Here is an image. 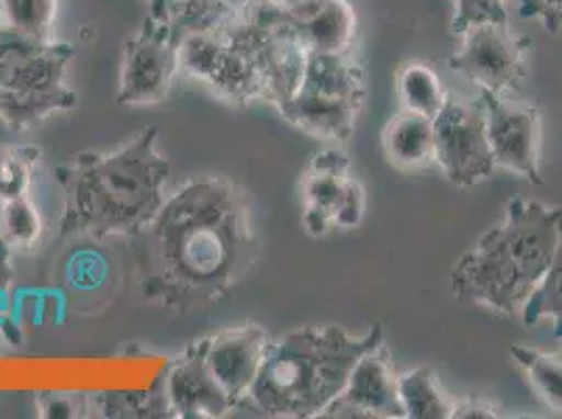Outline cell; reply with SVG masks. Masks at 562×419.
<instances>
[{"instance_id": "obj_1", "label": "cell", "mask_w": 562, "mask_h": 419, "mask_svg": "<svg viewBox=\"0 0 562 419\" xmlns=\"http://www.w3.org/2000/svg\"><path fill=\"white\" fill-rule=\"evenodd\" d=\"M131 241L143 301L177 313L223 301L260 258L250 193L223 174L177 186Z\"/></svg>"}, {"instance_id": "obj_17", "label": "cell", "mask_w": 562, "mask_h": 419, "mask_svg": "<svg viewBox=\"0 0 562 419\" xmlns=\"http://www.w3.org/2000/svg\"><path fill=\"white\" fill-rule=\"evenodd\" d=\"M398 398L407 419H451L453 400L430 367L398 375Z\"/></svg>"}, {"instance_id": "obj_13", "label": "cell", "mask_w": 562, "mask_h": 419, "mask_svg": "<svg viewBox=\"0 0 562 419\" xmlns=\"http://www.w3.org/2000/svg\"><path fill=\"white\" fill-rule=\"evenodd\" d=\"M271 336L257 324L225 327L191 344L212 382L239 411L257 380Z\"/></svg>"}, {"instance_id": "obj_8", "label": "cell", "mask_w": 562, "mask_h": 419, "mask_svg": "<svg viewBox=\"0 0 562 419\" xmlns=\"http://www.w3.org/2000/svg\"><path fill=\"white\" fill-rule=\"evenodd\" d=\"M206 25V20L186 4L170 7L166 18L147 15L124 47L117 103L154 105L165 101L181 71V48L191 34Z\"/></svg>"}, {"instance_id": "obj_22", "label": "cell", "mask_w": 562, "mask_h": 419, "mask_svg": "<svg viewBox=\"0 0 562 419\" xmlns=\"http://www.w3.org/2000/svg\"><path fill=\"white\" fill-rule=\"evenodd\" d=\"M45 234V220L30 195L0 204V239L11 252H30Z\"/></svg>"}, {"instance_id": "obj_10", "label": "cell", "mask_w": 562, "mask_h": 419, "mask_svg": "<svg viewBox=\"0 0 562 419\" xmlns=\"http://www.w3.org/2000/svg\"><path fill=\"white\" fill-rule=\"evenodd\" d=\"M435 124V163L447 181L458 189H470L492 179L495 172L487 139L485 105L479 99L460 101L449 94Z\"/></svg>"}, {"instance_id": "obj_3", "label": "cell", "mask_w": 562, "mask_h": 419, "mask_svg": "<svg viewBox=\"0 0 562 419\" xmlns=\"http://www.w3.org/2000/svg\"><path fill=\"white\" fill-rule=\"evenodd\" d=\"M382 342L380 324L361 336L338 326H303L271 338L239 411L273 419L322 418L349 384L357 361Z\"/></svg>"}, {"instance_id": "obj_12", "label": "cell", "mask_w": 562, "mask_h": 419, "mask_svg": "<svg viewBox=\"0 0 562 419\" xmlns=\"http://www.w3.org/2000/svg\"><path fill=\"white\" fill-rule=\"evenodd\" d=\"M481 101L485 105L495 168L515 172L533 185H543L539 170L541 114L538 107L490 91H481Z\"/></svg>"}, {"instance_id": "obj_27", "label": "cell", "mask_w": 562, "mask_h": 419, "mask_svg": "<svg viewBox=\"0 0 562 419\" xmlns=\"http://www.w3.org/2000/svg\"><path fill=\"white\" fill-rule=\"evenodd\" d=\"M38 409L45 418H82L93 411V405L91 396L43 395Z\"/></svg>"}, {"instance_id": "obj_15", "label": "cell", "mask_w": 562, "mask_h": 419, "mask_svg": "<svg viewBox=\"0 0 562 419\" xmlns=\"http://www.w3.org/2000/svg\"><path fill=\"white\" fill-rule=\"evenodd\" d=\"M308 55H345L357 48V15L349 0H281Z\"/></svg>"}, {"instance_id": "obj_28", "label": "cell", "mask_w": 562, "mask_h": 419, "mask_svg": "<svg viewBox=\"0 0 562 419\" xmlns=\"http://www.w3.org/2000/svg\"><path fill=\"white\" fill-rule=\"evenodd\" d=\"M502 418V414L497 411V407L485 400L483 396H467L460 400H453V414L451 419H497Z\"/></svg>"}, {"instance_id": "obj_11", "label": "cell", "mask_w": 562, "mask_h": 419, "mask_svg": "<svg viewBox=\"0 0 562 419\" xmlns=\"http://www.w3.org/2000/svg\"><path fill=\"white\" fill-rule=\"evenodd\" d=\"M460 36L462 45L449 59L451 70L474 82L481 91L504 97L520 91L531 48L527 36L516 34L510 22L470 25Z\"/></svg>"}, {"instance_id": "obj_25", "label": "cell", "mask_w": 562, "mask_h": 419, "mask_svg": "<svg viewBox=\"0 0 562 419\" xmlns=\"http://www.w3.org/2000/svg\"><path fill=\"white\" fill-rule=\"evenodd\" d=\"M508 0H456V15L451 20L453 34L467 32L470 25L487 22H510Z\"/></svg>"}, {"instance_id": "obj_7", "label": "cell", "mask_w": 562, "mask_h": 419, "mask_svg": "<svg viewBox=\"0 0 562 419\" xmlns=\"http://www.w3.org/2000/svg\"><path fill=\"white\" fill-rule=\"evenodd\" d=\"M366 91L357 48L345 55H308L299 91L278 112L311 137L345 143L355 133Z\"/></svg>"}, {"instance_id": "obj_14", "label": "cell", "mask_w": 562, "mask_h": 419, "mask_svg": "<svg viewBox=\"0 0 562 419\" xmlns=\"http://www.w3.org/2000/svg\"><path fill=\"white\" fill-rule=\"evenodd\" d=\"M322 418L405 419L398 398V373L386 342L357 361L349 384Z\"/></svg>"}, {"instance_id": "obj_24", "label": "cell", "mask_w": 562, "mask_h": 419, "mask_svg": "<svg viewBox=\"0 0 562 419\" xmlns=\"http://www.w3.org/2000/svg\"><path fill=\"white\" fill-rule=\"evenodd\" d=\"M11 250L0 239V349L18 344V329L13 326V285L15 269L11 264Z\"/></svg>"}, {"instance_id": "obj_9", "label": "cell", "mask_w": 562, "mask_h": 419, "mask_svg": "<svg viewBox=\"0 0 562 419\" xmlns=\"http://www.w3.org/2000/svg\"><path fill=\"white\" fill-rule=\"evenodd\" d=\"M305 202V234L322 239L331 227L357 229L366 216V189L351 172V158L342 149L317 151L301 181Z\"/></svg>"}, {"instance_id": "obj_6", "label": "cell", "mask_w": 562, "mask_h": 419, "mask_svg": "<svg viewBox=\"0 0 562 419\" xmlns=\"http://www.w3.org/2000/svg\"><path fill=\"white\" fill-rule=\"evenodd\" d=\"M218 30L257 76L265 103L280 110L294 97L305 78L308 53L281 0H235Z\"/></svg>"}, {"instance_id": "obj_29", "label": "cell", "mask_w": 562, "mask_h": 419, "mask_svg": "<svg viewBox=\"0 0 562 419\" xmlns=\"http://www.w3.org/2000/svg\"><path fill=\"white\" fill-rule=\"evenodd\" d=\"M147 4V15L151 18H166L170 9V0H143Z\"/></svg>"}, {"instance_id": "obj_23", "label": "cell", "mask_w": 562, "mask_h": 419, "mask_svg": "<svg viewBox=\"0 0 562 419\" xmlns=\"http://www.w3.org/2000/svg\"><path fill=\"white\" fill-rule=\"evenodd\" d=\"M43 149L36 145H2L0 147V204L30 195Z\"/></svg>"}, {"instance_id": "obj_5", "label": "cell", "mask_w": 562, "mask_h": 419, "mask_svg": "<svg viewBox=\"0 0 562 419\" xmlns=\"http://www.w3.org/2000/svg\"><path fill=\"white\" fill-rule=\"evenodd\" d=\"M74 55L66 41H32L0 27V122L9 131L25 133L76 107L68 84Z\"/></svg>"}, {"instance_id": "obj_19", "label": "cell", "mask_w": 562, "mask_h": 419, "mask_svg": "<svg viewBox=\"0 0 562 419\" xmlns=\"http://www.w3.org/2000/svg\"><path fill=\"white\" fill-rule=\"evenodd\" d=\"M520 321L525 327L550 321L554 338L562 340V218L559 225V241L550 260V267L546 269L533 294L522 306Z\"/></svg>"}, {"instance_id": "obj_4", "label": "cell", "mask_w": 562, "mask_h": 419, "mask_svg": "<svg viewBox=\"0 0 562 419\" xmlns=\"http://www.w3.org/2000/svg\"><path fill=\"white\" fill-rule=\"evenodd\" d=\"M562 208L513 197L506 216L451 271V294L464 306L520 317L554 254Z\"/></svg>"}, {"instance_id": "obj_26", "label": "cell", "mask_w": 562, "mask_h": 419, "mask_svg": "<svg viewBox=\"0 0 562 419\" xmlns=\"http://www.w3.org/2000/svg\"><path fill=\"white\" fill-rule=\"evenodd\" d=\"M522 20H538L552 36L562 34V0H516Z\"/></svg>"}, {"instance_id": "obj_21", "label": "cell", "mask_w": 562, "mask_h": 419, "mask_svg": "<svg viewBox=\"0 0 562 419\" xmlns=\"http://www.w3.org/2000/svg\"><path fill=\"white\" fill-rule=\"evenodd\" d=\"M510 354L527 375L533 393L550 407L562 411V354L513 344Z\"/></svg>"}, {"instance_id": "obj_16", "label": "cell", "mask_w": 562, "mask_h": 419, "mask_svg": "<svg viewBox=\"0 0 562 419\" xmlns=\"http://www.w3.org/2000/svg\"><path fill=\"white\" fill-rule=\"evenodd\" d=\"M382 151L397 170H420L435 163V124L401 110L382 131Z\"/></svg>"}, {"instance_id": "obj_2", "label": "cell", "mask_w": 562, "mask_h": 419, "mask_svg": "<svg viewBox=\"0 0 562 419\" xmlns=\"http://www.w3.org/2000/svg\"><path fill=\"white\" fill-rule=\"evenodd\" d=\"M158 128H145L110 154H76L55 166L64 189L59 239H133L165 204L170 163Z\"/></svg>"}, {"instance_id": "obj_18", "label": "cell", "mask_w": 562, "mask_h": 419, "mask_svg": "<svg viewBox=\"0 0 562 419\" xmlns=\"http://www.w3.org/2000/svg\"><path fill=\"white\" fill-rule=\"evenodd\" d=\"M449 93L439 71L424 61H412L398 73L401 110L435 120L446 107Z\"/></svg>"}, {"instance_id": "obj_20", "label": "cell", "mask_w": 562, "mask_h": 419, "mask_svg": "<svg viewBox=\"0 0 562 419\" xmlns=\"http://www.w3.org/2000/svg\"><path fill=\"white\" fill-rule=\"evenodd\" d=\"M59 0H0V27L32 41H55Z\"/></svg>"}]
</instances>
